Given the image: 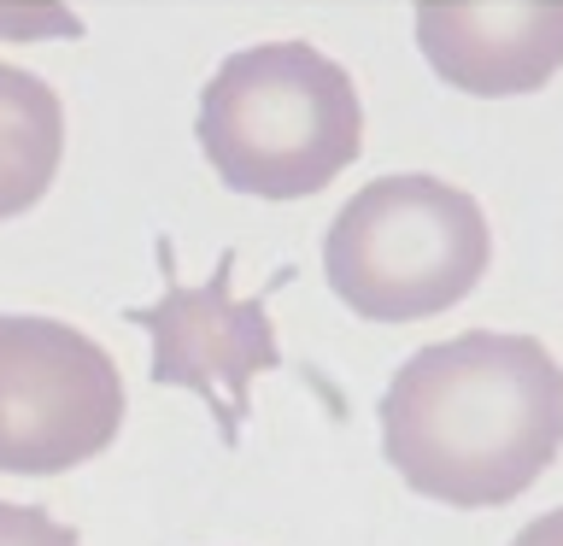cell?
<instances>
[{"mask_svg":"<svg viewBox=\"0 0 563 546\" xmlns=\"http://www.w3.org/2000/svg\"><path fill=\"white\" fill-rule=\"evenodd\" d=\"M493 229L470 188L394 171L346 194L323 229V282L364 324H422L482 288Z\"/></svg>","mask_w":563,"mask_h":546,"instance_id":"3957f363","label":"cell"},{"mask_svg":"<svg viewBox=\"0 0 563 546\" xmlns=\"http://www.w3.org/2000/svg\"><path fill=\"white\" fill-rule=\"evenodd\" d=\"M88 24L65 0H0V42H82Z\"/></svg>","mask_w":563,"mask_h":546,"instance_id":"ba28073f","label":"cell"},{"mask_svg":"<svg viewBox=\"0 0 563 546\" xmlns=\"http://www.w3.org/2000/svg\"><path fill=\"white\" fill-rule=\"evenodd\" d=\"M510 546H563V505H558V511H545V517H534Z\"/></svg>","mask_w":563,"mask_h":546,"instance_id":"30bf717a","label":"cell"},{"mask_svg":"<svg viewBox=\"0 0 563 546\" xmlns=\"http://www.w3.org/2000/svg\"><path fill=\"white\" fill-rule=\"evenodd\" d=\"M417 53L470 100L534 95L563 70V0H417Z\"/></svg>","mask_w":563,"mask_h":546,"instance_id":"8992f818","label":"cell"},{"mask_svg":"<svg viewBox=\"0 0 563 546\" xmlns=\"http://www.w3.org/2000/svg\"><path fill=\"white\" fill-rule=\"evenodd\" d=\"M194 141L229 194L311 200L364 153V100L341 59L282 35L253 42L206 77Z\"/></svg>","mask_w":563,"mask_h":546,"instance_id":"7a4b0ae2","label":"cell"},{"mask_svg":"<svg viewBox=\"0 0 563 546\" xmlns=\"http://www.w3.org/2000/svg\"><path fill=\"white\" fill-rule=\"evenodd\" d=\"M65 165V100L30 65L0 59V223L47 200Z\"/></svg>","mask_w":563,"mask_h":546,"instance_id":"52a82bcc","label":"cell"},{"mask_svg":"<svg viewBox=\"0 0 563 546\" xmlns=\"http://www.w3.org/2000/svg\"><path fill=\"white\" fill-rule=\"evenodd\" d=\"M158 271H165V294L153 306H130L135 329H147L153 341V364L147 382L153 387H188L194 400L218 417V440L241 447L246 412H253V382L264 370L282 364V341L271 324V294L288 282L294 271L271 276L258 294L235 299V247L218 253L206 282L176 276V247L158 236Z\"/></svg>","mask_w":563,"mask_h":546,"instance_id":"5b68a950","label":"cell"},{"mask_svg":"<svg viewBox=\"0 0 563 546\" xmlns=\"http://www.w3.org/2000/svg\"><path fill=\"white\" fill-rule=\"evenodd\" d=\"M0 546H82L77 528H65L47 505L0 500Z\"/></svg>","mask_w":563,"mask_h":546,"instance_id":"9c48e42d","label":"cell"},{"mask_svg":"<svg viewBox=\"0 0 563 546\" xmlns=\"http://www.w3.org/2000/svg\"><path fill=\"white\" fill-rule=\"evenodd\" d=\"M558 452L563 364L534 335L470 329L417 347L382 394V458L434 505H510Z\"/></svg>","mask_w":563,"mask_h":546,"instance_id":"6da1fadb","label":"cell"},{"mask_svg":"<svg viewBox=\"0 0 563 546\" xmlns=\"http://www.w3.org/2000/svg\"><path fill=\"white\" fill-rule=\"evenodd\" d=\"M123 429V376L65 317L0 312V470L65 476Z\"/></svg>","mask_w":563,"mask_h":546,"instance_id":"277c9868","label":"cell"}]
</instances>
